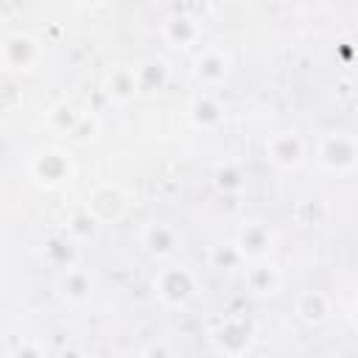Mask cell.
<instances>
[{
	"label": "cell",
	"mask_w": 358,
	"mask_h": 358,
	"mask_svg": "<svg viewBox=\"0 0 358 358\" xmlns=\"http://www.w3.org/2000/svg\"><path fill=\"white\" fill-rule=\"evenodd\" d=\"M165 39L173 45V48H190L196 45L199 39V25L193 17L187 14H173L168 22H165Z\"/></svg>",
	"instance_id": "cell-17"
},
{
	"label": "cell",
	"mask_w": 358,
	"mask_h": 358,
	"mask_svg": "<svg viewBox=\"0 0 358 358\" xmlns=\"http://www.w3.org/2000/svg\"><path fill=\"white\" fill-rule=\"evenodd\" d=\"M213 344H215V350L224 352L227 358H241V355L249 350V344H252V327H249L243 319L229 316V319H224V322L215 327Z\"/></svg>",
	"instance_id": "cell-2"
},
{
	"label": "cell",
	"mask_w": 358,
	"mask_h": 358,
	"mask_svg": "<svg viewBox=\"0 0 358 358\" xmlns=\"http://www.w3.org/2000/svg\"><path fill=\"white\" fill-rule=\"evenodd\" d=\"M98 227H101V224H98V221H95V218L87 213V210H81V213H73V215H70L64 235H67L73 243H84V241L95 238Z\"/></svg>",
	"instance_id": "cell-19"
},
{
	"label": "cell",
	"mask_w": 358,
	"mask_h": 358,
	"mask_svg": "<svg viewBox=\"0 0 358 358\" xmlns=\"http://www.w3.org/2000/svg\"><path fill=\"white\" fill-rule=\"evenodd\" d=\"M241 260H243V257L238 255L235 243H221V246L213 249V263H215L218 268H232V266H238Z\"/></svg>",
	"instance_id": "cell-21"
},
{
	"label": "cell",
	"mask_w": 358,
	"mask_h": 358,
	"mask_svg": "<svg viewBox=\"0 0 358 358\" xmlns=\"http://www.w3.org/2000/svg\"><path fill=\"white\" fill-rule=\"evenodd\" d=\"M266 157L280 168H296L305 159V143L296 131H274L266 140Z\"/></svg>",
	"instance_id": "cell-5"
},
{
	"label": "cell",
	"mask_w": 358,
	"mask_h": 358,
	"mask_svg": "<svg viewBox=\"0 0 358 358\" xmlns=\"http://www.w3.org/2000/svg\"><path fill=\"white\" fill-rule=\"evenodd\" d=\"M36 59H39V45H36L31 36L14 34V36H8V39L3 42V62H6L8 67H14V70H28V67L36 64Z\"/></svg>",
	"instance_id": "cell-11"
},
{
	"label": "cell",
	"mask_w": 358,
	"mask_h": 358,
	"mask_svg": "<svg viewBox=\"0 0 358 358\" xmlns=\"http://www.w3.org/2000/svg\"><path fill=\"white\" fill-rule=\"evenodd\" d=\"M123 210H126V193H123L120 185H98V187L90 193V199H87V213H90L98 224L120 218Z\"/></svg>",
	"instance_id": "cell-3"
},
{
	"label": "cell",
	"mask_w": 358,
	"mask_h": 358,
	"mask_svg": "<svg viewBox=\"0 0 358 358\" xmlns=\"http://www.w3.org/2000/svg\"><path fill=\"white\" fill-rule=\"evenodd\" d=\"M179 243H182V235H179L176 227L168 224V221H151V224L143 229V246H145V252L154 255V257H168V255H173V252L179 249Z\"/></svg>",
	"instance_id": "cell-10"
},
{
	"label": "cell",
	"mask_w": 358,
	"mask_h": 358,
	"mask_svg": "<svg viewBox=\"0 0 358 358\" xmlns=\"http://www.w3.org/2000/svg\"><path fill=\"white\" fill-rule=\"evenodd\" d=\"M42 257L48 260V266L64 271L70 266H78V243H73L67 235H50L42 243Z\"/></svg>",
	"instance_id": "cell-12"
},
{
	"label": "cell",
	"mask_w": 358,
	"mask_h": 358,
	"mask_svg": "<svg viewBox=\"0 0 358 358\" xmlns=\"http://www.w3.org/2000/svg\"><path fill=\"white\" fill-rule=\"evenodd\" d=\"M280 282H282V277H280L277 266H271V263H255V266L246 268V285L257 296L274 294L280 288Z\"/></svg>",
	"instance_id": "cell-16"
},
{
	"label": "cell",
	"mask_w": 358,
	"mask_h": 358,
	"mask_svg": "<svg viewBox=\"0 0 358 358\" xmlns=\"http://www.w3.org/2000/svg\"><path fill=\"white\" fill-rule=\"evenodd\" d=\"M56 288L59 294L73 302V305H81L92 296L95 291V277L90 274V268H81V266H70L64 271H59V280H56Z\"/></svg>",
	"instance_id": "cell-9"
},
{
	"label": "cell",
	"mask_w": 358,
	"mask_h": 358,
	"mask_svg": "<svg viewBox=\"0 0 358 358\" xmlns=\"http://www.w3.org/2000/svg\"><path fill=\"white\" fill-rule=\"evenodd\" d=\"M168 76H171V67H168V62L159 59V56H151V59H145V62H140V64L134 67L137 90H145V92L162 90L165 81H168Z\"/></svg>",
	"instance_id": "cell-14"
},
{
	"label": "cell",
	"mask_w": 358,
	"mask_h": 358,
	"mask_svg": "<svg viewBox=\"0 0 358 358\" xmlns=\"http://www.w3.org/2000/svg\"><path fill=\"white\" fill-rule=\"evenodd\" d=\"M143 358H173V350L165 344V341H148L145 350H143Z\"/></svg>",
	"instance_id": "cell-22"
},
{
	"label": "cell",
	"mask_w": 358,
	"mask_h": 358,
	"mask_svg": "<svg viewBox=\"0 0 358 358\" xmlns=\"http://www.w3.org/2000/svg\"><path fill=\"white\" fill-rule=\"evenodd\" d=\"M103 90H106V95L112 98V101H117V103H126V101H131L140 90H137V78H134V67H112L109 73H106V81H103Z\"/></svg>",
	"instance_id": "cell-13"
},
{
	"label": "cell",
	"mask_w": 358,
	"mask_h": 358,
	"mask_svg": "<svg viewBox=\"0 0 358 358\" xmlns=\"http://www.w3.org/2000/svg\"><path fill=\"white\" fill-rule=\"evenodd\" d=\"M190 120H193L199 129H213V126H218V123L224 120V106L218 103V98L201 92V95H196L193 103H190Z\"/></svg>",
	"instance_id": "cell-15"
},
{
	"label": "cell",
	"mask_w": 358,
	"mask_h": 358,
	"mask_svg": "<svg viewBox=\"0 0 358 358\" xmlns=\"http://www.w3.org/2000/svg\"><path fill=\"white\" fill-rule=\"evenodd\" d=\"M319 162L330 173H347L355 162V143L347 134H327L319 145Z\"/></svg>",
	"instance_id": "cell-4"
},
{
	"label": "cell",
	"mask_w": 358,
	"mask_h": 358,
	"mask_svg": "<svg viewBox=\"0 0 358 358\" xmlns=\"http://www.w3.org/2000/svg\"><path fill=\"white\" fill-rule=\"evenodd\" d=\"M213 182H215V187H218L221 193H238V190L243 187V173H241L238 165L221 162V165L213 171Z\"/></svg>",
	"instance_id": "cell-20"
},
{
	"label": "cell",
	"mask_w": 358,
	"mask_h": 358,
	"mask_svg": "<svg viewBox=\"0 0 358 358\" xmlns=\"http://www.w3.org/2000/svg\"><path fill=\"white\" fill-rule=\"evenodd\" d=\"M14 358H45V352H42V347L36 341H22L14 350Z\"/></svg>",
	"instance_id": "cell-23"
},
{
	"label": "cell",
	"mask_w": 358,
	"mask_h": 358,
	"mask_svg": "<svg viewBox=\"0 0 358 358\" xmlns=\"http://www.w3.org/2000/svg\"><path fill=\"white\" fill-rule=\"evenodd\" d=\"M31 173L36 182L53 187V185H62L67 176H70V157L64 151H56V148H48L42 154L34 157L31 162Z\"/></svg>",
	"instance_id": "cell-7"
},
{
	"label": "cell",
	"mask_w": 358,
	"mask_h": 358,
	"mask_svg": "<svg viewBox=\"0 0 358 358\" xmlns=\"http://www.w3.org/2000/svg\"><path fill=\"white\" fill-rule=\"evenodd\" d=\"M296 313L308 324H322L330 316V299H327V294H322V291H305L296 299Z\"/></svg>",
	"instance_id": "cell-18"
},
{
	"label": "cell",
	"mask_w": 358,
	"mask_h": 358,
	"mask_svg": "<svg viewBox=\"0 0 358 358\" xmlns=\"http://www.w3.org/2000/svg\"><path fill=\"white\" fill-rule=\"evenodd\" d=\"M235 249L241 257H252V260H260L271 252V243H274V235L271 229L263 224V221H246L238 235H235Z\"/></svg>",
	"instance_id": "cell-6"
},
{
	"label": "cell",
	"mask_w": 358,
	"mask_h": 358,
	"mask_svg": "<svg viewBox=\"0 0 358 358\" xmlns=\"http://www.w3.org/2000/svg\"><path fill=\"white\" fill-rule=\"evenodd\" d=\"M229 73V53L224 48H204L193 62V76L204 87H215Z\"/></svg>",
	"instance_id": "cell-8"
},
{
	"label": "cell",
	"mask_w": 358,
	"mask_h": 358,
	"mask_svg": "<svg viewBox=\"0 0 358 358\" xmlns=\"http://www.w3.org/2000/svg\"><path fill=\"white\" fill-rule=\"evenodd\" d=\"M154 294L165 308H185L196 296V277L190 268L168 263L154 274Z\"/></svg>",
	"instance_id": "cell-1"
}]
</instances>
